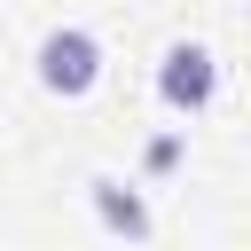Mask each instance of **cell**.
<instances>
[{
    "label": "cell",
    "mask_w": 251,
    "mask_h": 251,
    "mask_svg": "<svg viewBox=\"0 0 251 251\" xmlns=\"http://www.w3.org/2000/svg\"><path fill=\"white\" fill-rule=\"evenodd\" d=\"M94 212H102V227H110V235H126V243H149V204H141L133 188H118V180H94Z\"/></svg>",
    "instance_id": "cell-3"
},
{
    "label": "cell",
    "mask_w": 251,
    "mask_h": 251,
    "mask_svg": "<svg viewBox=\"0 0 251 251\" xmlns=\"http://www.w3.org/2000/svg\"><path fill=\"white\" fill-rule=\"evenodd\" d=\"M141 165H149V173H173V165H180V133H157V141L141 149Z\"/></svg>",
    "instance_id": "cell-4"
},
{
    "label": "cell",
    "mask_w": 251,
    "mask_h": 251,
    "mask_svg": "<svg viewBox=\"0 0 251 251\" xmlns=\"http://www.w3.org/2000/svg\"><path fill=\"white\" fill-rule=\"evenodd\" d=\"M94 78H102V39H94V31L63 24V31H47V39H39V86H47V94L78 102Z\"/></svg>",
    "instance_id": "cell-1"
},
{
    "label": "cell",
    "mask_w": 251,
    "mask_h": 251,
    "mask_svg": "<svg viewBox=\"0 0 251 251\" xmlns=\"http://www.w3.org/2000/svg\"><path fill=\"white\" fill-rule=\"evenodd\" d=\"M212 86H220V63H212V47H173L165 55V71H157V94L173 102V110H204L212 102Z\"/></svg>",
    "instance_id": "cell-2"
}]
</instances>
